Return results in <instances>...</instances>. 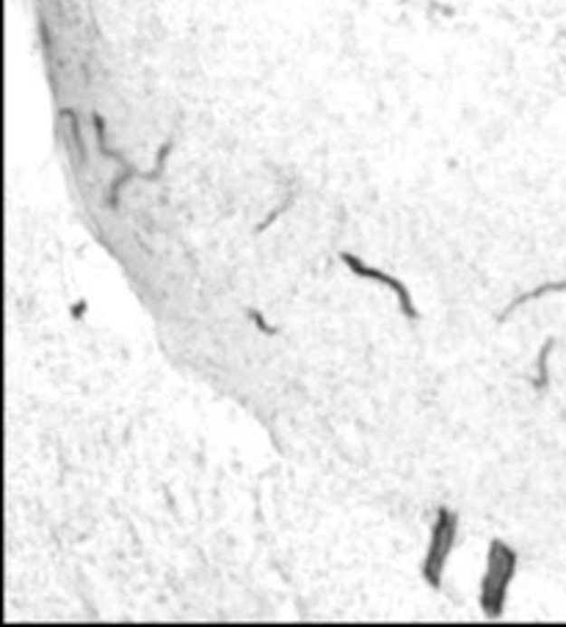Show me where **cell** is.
<instances>
[{
	"label": "cell",
	"instance_id": "cell-2",
	"mask_svg": "<svg viewBox=\"0 0 566 627\" xmlns=\"http://www.w3.org/2000/svg\"><path fill=\"white\" fill-rule=\"evenodd\" d=\"M456 526L459 519L453 511L447 508H439L436 511V522H434V531H431V545H428V553H426V561H423V578L431 589H439L442 586V566L453 550V542H456Z\"/></svg>",
	"mask_w": 566,
	"mask_h": 627
},
{
	"label": "cell",
	"instance_id": "cell-4",
	"mask_svg": "<svg viewBox=\"0 0 566 627\" xmlns=\"http://www.w3.org/2000/svg\"><path fill=\"white\" fill-rule=\"evenodd\" d=\"M547 290H566V282H561V285H552V282H547V285L536 288L533 293H525V296H520V299L512 304V309H514V307H520V304H525V301H531V299H539V296H544Z\"/></svg>",
	"mask_w": 566,
	"mask_h": 627
},
{
	"label": "cell",
	"instance_id": "cell-3",
	"mask_svg": "<svg viewBox=\"0 0 566 627\" xmlns=\"http://www.w3.org/2000/svg\"><path fill=\"white\" fill-rule=\"evenodd\" d=\"M343 263L354 271V274H360V277H368V280H376V282H384L389 290H395L398 293V299H401V309H404V316L407 318H417V309L412 307V299H409V293H407V288L398 282V280H392V277H387L384 271H376V269H368L365 263L360 257H354V254H349V252H343Z\"/></svg>",
	"mask_w": 566,
	"mask_h": 627
},
{
	"label": "cell",
	"instance_id": "cell-1",
	"mask_svg": "<svg viewBox=\"0 0 566 627\" xmlns=\"http://www.w3.org/2000/svg\"><path fill=\"white\" fill-rule=\"evenodd\" d=\"M514 569H517V553L508 550L503 542H492L486 575H484V584H481V608L486 616L503 613L508 584H512V578H514Z\"/></svg>",
	"mask_w": 566,
	"mask_h": 627
}]
</instances>
